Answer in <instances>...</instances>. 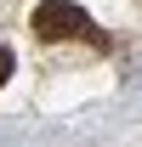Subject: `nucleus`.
Wrapping results in <instances>:
<instances>
[{
	"label": "nucleus",
	"instance_id": "obj_1",
	"mask_svg": "<svg viewBox=\"0 0 142 147\" xmlns=\"http://www.w3.org/2000/svg\"><path fill=\"white\" fill-rule=\"evenodd\" d=\"M34 34H40V40H74V34H91L97 45H108L74 0H40V6H34Z\"/></svg>",
	"mask_w": 142,
	"mask_h": 147
},
{
	"label": "nucleus",
	"instance_id": "obj_2",
	"mask_svg": "<svg viewBox=\"0 0 142 147\" xmlns=\"http://www.w3.org/2000/svg\"><path fill=\"white\" fill-rule=\"evenodd\" d=\"M6 79H12V51L0 45V85H6Z\"/></svg>",
	"mask_w": 142,
	"mask_h": 147
}]
</instances>
